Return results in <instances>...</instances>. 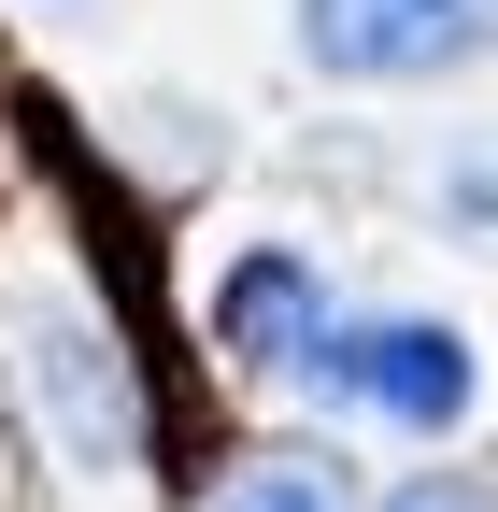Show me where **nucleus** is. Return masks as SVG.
Instances as JSON below:
<instances>
[{
	"label": "nucleus",
	"mask_w": 498,
	"mask_h": 512,
	"mask_svg": "<svg viewBox=\"0 0 498 512\" xmlns=\"http://www.w3.org/2000/svg\"><path fill=\"white\" fill-rule=\"evenodd\" d=\"M299 57L328 86H456L498 57V0H299Z\"/></svg>",
	"instance_id": "7ed1b4c3"
},
{
	"label": "nucleus",
	"mask_w": 498,
	"mask_h": 512,
	"mask_svg": "<svg viewBox=\"0 0 498 512\" xmlns=\"http://www.w3.org/2000/svg\"><path fill=\"white\" fill-rule=\"evenodd\" d=\"M385 512H498V498H484V484H442V470H427V484H399Z\"/></svg>",
	"instance_id": "423d86ee"
},
{
	"label": "nucleus",
	"mask_w": 498,
	"mask_h": 512,
	"mask_svg": "<svg viewBox=\"0 0 498 512\" xmlns=\"http://www.w3.org/2000/svg\"><path fill=\"white\" fill-rule=\"evenodd\" d=\"M314 384L328 413H370V427H399V441H456L484 413V356L456 313H328V342H314Z\"/></svg>",
	"instance_id": "f03ea898"
},
{
	"label": "nucleus",
	"mask_w": 498,
	"mask_h": 512,
	"mask_svg": "<svg viewBox=\"0 0 498 512\" xmlns=\"http://www.w3.org/2000/svg\"><path fill=\"white\" fill-rule=\"evenodd\" d=\"M214 512H356V470L328 441H257V456L214 484Z\"/></svg>",
	"instance_id": "39448f33"
},
{
	"label": "nucleus",
	"mask_w": 498,
	"mask_h": 512,
	"mask_svg": "<svg viewBox=\"0 0 498 512\" xmlns=\"http://www.w3.org/2000/svg\"><path fill=\"white\" fill-rule=\"evenodd\" d=\"M0 342H15V384H29L43 441H57V470H86V484H129V470L157 456L143 356H129V328H114V299H100L86 271L29 256V271L0 285Z\"/></svg>",
	"instance_id": "f257e3e1"
},
{
	"label": "nucleus",
	"mask_w": 498,
	"mask_h": 512,
	"mask_svg": "<svg viewBox=\"0 0 498 512\" xmlns=\"http://www.w3.org/2000/svg\"><path fill=\"white\" fill-rule=\"evenodd\" d=\"M328 271L299 242H242L228 271H214V356L242 370V384H299L314 370V342H328Z\"/></svg>",
	"instance_id": "20e7f679"
}]
</instances>
